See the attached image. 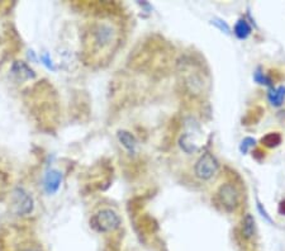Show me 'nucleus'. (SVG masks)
<instances>
[{"instance_id":"obj_5","label":"nucleus","mask_w":285,"mask_h":251,"mask_svg":"<svg viewBox=\"0 0 285 251\" xmlns=\"http://www.w3.org/2000/svg\"><path fill=\"white\" fill-rule=\"evenodd\" d=\"M13 208H14L15 213L19 216H28L33 211V198L28 192H26L23 188H17L13 192L12 196Z\"/></svg>"},{"instance_id":"obj_13","label":"nucleus","mask_w":285,"mask_h":251,"mask_svg":"<svg viewBox=\"0 0 285 251\" xmlns=\"http://www.w3.org/2000/svg\"><path fill=\"white\" fill-rule=\"evenodd\" d=\"M261 144L269 149L278 148L282 144V135L278 132H270L261 139Z\"/></svg>"},{"instance_id":"obj_7","label":"nucleus","mask_w":285,"mask_h":251,"mask_svg":"<svg viewBox=\"0 0 285 251\" xmlns=\"http://www.w3.org/2000/svg\"><path fill=\"white\" fill-rule=\"evenodd\" d=\"M10 251H44L42 246L35 240L22 239L20 241H15L14 245L10 246Z\"/></svg>"},{"instance_id":"obj_9","label":"nucleus","mask_w":285,"mask_h":251,"mask_svg":"<svg viewBox=\"0 0 285 251\" xmlns=\"http://www.w3.org/2000/svg\"><path fill=\"white\" fill-rule=\"evenodd\" d=\"M268 100L274 107H282L285 100V87L271 88L268 92Z\"/></svg>"},{"instance_id":"obj_18","label":"nucleus","mask_w":285,"mask_h":251,"mask_svg":"<svg viewBox=\"0 0 285 251\" xmlns=\"http://www.w3.org/2000/svg\"><path fill=\"white\" fill-rule=\"evenodd\" d=\"M257 209H259V212H260V213H261V216L264 217V218H265L266 221H268V222L273 223V219L270 218V216H269V214H268V212H266L265 209L262 208V204H261V203H260V202H257Z\"/></svg>"},{"instance_id":"obj_3","label":"nucleus","mask_w":285,"mask_h":251,"mask_svg":"<svg viewBox=\"0 0 285 251\" xmlns=\"http://www.w3.org/2000/svg\"><path fill=\"white\" fill-rule=\"evenodd\" d=\"M218 170V161L210 152H204L196 161L194 173L200 180H209Z\"/></svg>"},{"instance_id":"obj_15","label":"nucleus","mask_w":285,"mask_h":251,"mask_svg":"<svg viewBox=\"0 0 285 251\" xmlns=\"http://www.w3.org/2000/svg\"><path fill=\"white\" fill-rule=\"evenodd\" d=\"M253 79H255V81H256V83L261 84V85L273 87V81H271V79L269 78L266 74H264V72L261 71V69H257L256 71H255V74H253Z\"/></svg>"},{"instance_id":"obj_1","label":"nucleus","mask_w":285,"mask_h":251,"mask_svg":"<svg viewBox=\"0 0 285 251\" xmlns=\"http://www.w3.org/2000/svg\"><path fill=\"white\" fill-rule=\"evenodd\" d=\"M121 29L110 19H98L92 22L85 33V52L93 60H100L109 55L119 44Z\"/></svg>"},{"instance_id":"obj_10","label":"nucleus","mask_w":285,"mask_h":251,"mask_svg":"<svg viewBox=\"0 0 285 251\" xmlns=\"http://www.w3.org/2000/svg\"><path fill=\"white\" fill-rule=\"evenodd\" d=\"M118 140L126 150H128L130 152H135L136 148H137V140H136V137L132 133L124 130L119 131Z\"/></svg>"},{"instance_id":"obj_2","label":"nucleus","mask_w":285,"mask_h":251,"mask_svg":"<svg viewBox=\"0 0 285 251\" xmlns=\"http://www.w3.org/2000/svg\"><path fill=\"white\" fill-rule=\"evenodd\" d=\"M121 223V217L117 214V212L109 209V208L100 209L90 219L92 227L100 234H107V232H113L118 230Z\"/></svg>"},{"instance_id":"obj_4","label":"nucleus","mask_w":285,"mask_h":251,"mask_svg":"<svg viewBox=\"0 0 285 251\" xmlns=\"http://www.w3.org/2000/svg\"><path fill=\"white\" fill-rule=\"evenodd\" d=\"M217 194H218L219 203H221L222 207L225 208L226 211L232 212L238 207L239 193L236 189V187L231 184V183H226V184L221 185Z\"/></svg>"},{"instance_id":"obj_6","label":"nucleus","mask_w":285,"mask_h":251,"mask_svg":"<svg viewBox=\"0 0 285 251\" xmlns=\"http://www.w3.org/2000/svg\"><path fill=\"white\" fill-rule=\"evenodd\" d=\"M12 72L13 75L17 76L19 80H28V79L35 78V72H33V70H32L27 64L19 62V61H17V62L13 64Z\"/></svg>"},{"instance_id":"obj_19","label":"nucleus","mask_w":285,"mask_h":251,"mask_svg":"<svg viewBox=\"0 0 285 251\" xmlns=\"http://www.w3.org/2000/svg\"><path fill=\"white\" fill-rule=\"evenodd\" d=\"M279 212L282 214H285V201H282L279 204Z\"/></svg>"},{"instance_id":"obj_12","label":"nucleus","mask_w":285,"mask_h":251,"mask_svg":"<svg viewBox=\"0 0 285 251\" xmlns=\"http://www.w3.org/2000/svg\"><path fill=\"white\" fill-rule=\"evenodd\" d=\"M253 235H255V218L247 213L242 219V236L248 240L253 237Z\"/></svg>"},{"instance_id":"obj_14","label":"nucleus","mask_w":285,"mask_h":251,"mask_svg":"<svg viewBox=\"0 0 285 251\" xmlns=\"http://www.w3.org/2000/svg\"><path fill=\"white\" fill-rule=\"evenodd\" d=\"M179 145H180L182 150L187 153H194L199 150L198 146L190 140L189 135H183L180 140H179Z\"/></svg>"},{"instance_id":"obj_8","label":"nucleus","mask_w":285,"mask_h":251,"mask_svg":"<svg viewBox=\"0 0 285 251\" xmlns=\"http://www.w3.org/2000/svg\"><path fill=\"white\" fill-rule=\"evenodd\" d=\"M61 180H62V175H61L60 171L58 170L48 171L46 175V180H45V183H46L47 192L51 194L57 192V189L60 188Z\"/></svg>"},{"instance_id":"obj_17","label":"nucleus","mask_w":285,"mask_h":251,"mask_svg":"<svg viewBox=\"0 0 285 251\" xmlns=\"http://www.w3.org/2000/svg\"><path fill=\"white\" fill-rule=\"evenodd\" d=\"M212 23H213L214 26L217 27V28L221 29L222 32H225L226 35H230V33H231L230 26H228V24L226 23L225 20H222V19H218V18H216V19L212 20Z\"/></svg>"},{"instance_id":"obj_11","label":"nucleus","mask_w":285,"mask_h":251,"mask_svg":"<svg viewBox=\"0 0 285 251\" xmlns=\"http://www.w3.org/2000/svg\"><path fill=\"white\" fill-rule=\"evenodd\" d=\"M251 26L248 24V22L246 19H238L237 20V23L235 24L234 28V33L238 40H246V38L250 37L251 35Z\"/></svg>"},{"instance_id":"obj_16","label":"nucleus","mask_w":285,"mask_h":251,"mask_svg":"<svg viewBox=\"0 0 285 251\" xmlns=\"http://www.w3.org/2000/svg\"><path fill=\"white\" fill-rule=\"evenodd\" d=\"M256 145V141L253 139H251V137H246V139H243V141L241 142V145H239V151H241L242 153H247V151L250 150L251 148H253Z\"/></svg>"}]
</instances>
